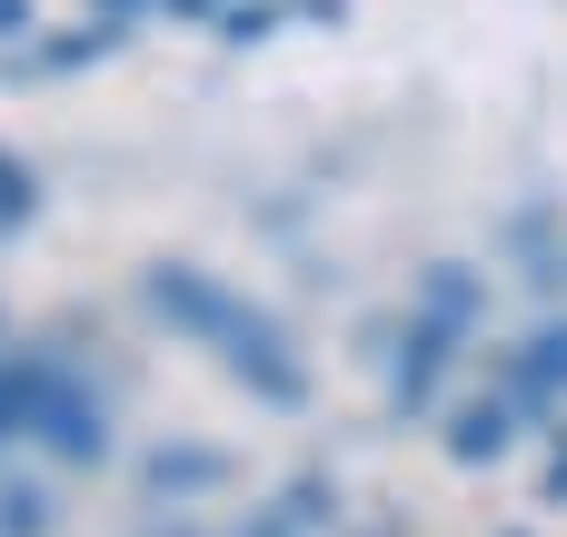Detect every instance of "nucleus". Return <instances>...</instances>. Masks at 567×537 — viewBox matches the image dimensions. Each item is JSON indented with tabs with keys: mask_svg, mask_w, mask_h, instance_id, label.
Wrapping results in <instances>:
<instances>
[{
	"mask_svg": "<svg viewBox=\"0 0 567 537\" xmlns=\"http://www.w3.org/2000/svg\"><path fill=\"white\" fill-rule=\"evenodd\" d=\"M0 50H30V0H0Z\"/></svg>",
	"mask_w": 567,
	"mask_h": 537,
	"instance_id": "nucleus-10",
	"label": "nucleus"
},
{
	"mask_svg": "<svg viewBox=\"0 0 567 537\" xmlns=\"http://www.w3.org/2000/svg\"><path fill=\"white\" fill-rule=\"evenodd\" d=\"M478 329H488V279H478L468 259H439V269L419 279V299H409V319H399V349H389V409H399V419H429L439 389H449V369L468 359Z\"/></svg>",
	"mask_w": 567,
	"mask_h": 537,
	"instance_id": "nucleus-3",
	"label": "nucleus"
},
{
	"mask_svg": "<svg viewBox=\"0 0 567 537\" xmlns=\"http://www.w3.org/2000/svg\"><path fill=\"white\" fill-rule=\"evenodd\" d=\"M508 537H518V528H508Z\"/></svg>",
	"mask_w": 567,
	"mask_h": 537,
	"instance_id": "nucleus-14",
	"label": "nucleus"
},
{
	"mask_svg": "<svg viewBox=\"0 0 567 537\" xmlns=\"http://www.w3.org/2000/svg\"><path fill=\"white\" fill-rule=\"evenodd\" d=\"M169 10H179V20H219L229 0H169Z\"/></svg>",
	"mask_w": 567,
	"mask_h": 537,
	"instance_id": "nucleus-12",
	"label": "nucleus"
},
{
	"mask_svg": "<svg viewBox=\"0 0 567 537\" xmlns=\"http://www.w3.org/2000/svg\"><path fill=\"white\" fill-rule=\"evenodd\" d=\"M329 528H339V488L329 478H289L269 508H249L229 537H329Z\"/></svg>",
	"mask_w": 567,
	"mask_h": 537,
	"instance_id": "nucleus-6",
	"label": "nucleus"
},
{
	"mask_svg": "<svg viewBox=\"0 0 567 537\" xmlns=\"http://www.w3.org/2000/svg\"><path fill=\"white\" fill-rule=\"evenodd\" d=\"M140 309H150L169 339L209 349L259 409H309V359H299V339H289L259 299H239L219 269H199V259H150V269H140Z\"/></svg>",
	"mask_w": 567,
	"mask_h": 537,
	"instance_id": "nucleus-1",
	"label": "nucleus"
},
{
	"mask_svg": "<svg viewBox=\"0 0 567 537\" xmlns=\"http://www.w3.org/2000/svg\"><path fill=\"white\" fill-rule=\"evenodd\" d=\"M518 428H528V409H518V399H508V389L488 379L478 399H458V409H449V428H439V448H449L458 468H498V458L518 448Z\"/></svg>",
	"mask_w": 567,
	"mask_h": 537,
	"instance_id": "nucleus-4",
	"label": "nucleus"
},
{
	"mask_svg": "<svg viewBox=\"0 0 567 537\" xmlns=\"http://www.w3.org/2000/svg\"><path fill=\"white\" fill-rule=\"evenodd\" d=\"M140 488L169 498V508H199V498L229 488V458H219V448H150V458H140Z\"/></svg>",
	"mask_w": 567,
	"mask_h": 537,
	"instance_id": "nucleus-7",
	"label": "nucleus"
},
{
	"mask_svg": "<svg viewBox=\"0 0 567 537\" xmlns=\"http://www.w3.org/2000/svg\"><path fill=\"white\" fill-rule=\"evenodd\" d=\"M498 389H508L528 419H567V319L528 329V339L498 359Z\"/></svg>",
	"mask_w": 567,
	"mask_h": 537,
	"instance_id": "nucleus-5",
	"label": "nucleus"
},
{
	"mask_svg": "<svg viewBox=\"0 0 567 537\" xmlns=\"http://www.w3.org/2000/svg\"><path fill=\"white\" fill-rule=\"evenodd\" d=\"M100 10H120V20H130V10H150V0H100Z\"/></svg>",
	"mask_w": 567,
	"mask_h": 537,
	"instance_id": "nucleus-13",
	"label": "nucleus"
},
{
	"mask_svg": "<svg viewBox=\"0 0 567 537\" xmlns=\"http://www.w3.org/2000/svg\"><path fill=\"white\" fill-rule=\"evenodd\" d=\"M50 448L60 468L110 458V399L60 359V349H0V448Z\"/></svg>",
	"mask_w": 567,
	"mask_h": 537,
	"instance_id": "nucleus-2",
	"label": "nucleus"
},
{
	"mask_svg": "<svg viewBox=\"0 0 567 537\" xmlns=\"http://www.w3.org/2000/svg\"><path fill=\"white\" fill-rule=\"evenodd\" d=\"M30 219H40V169L0 149V239H10V229H30Z\"/></svg>",
	"mask_w": 567,
	"mask_h": 537,
	"instance_id": "nucleus-8",
	"label": "nucleus"
},
{
	"mask_svg": "<svg viewBox=\"0 0 567 537\" xmlns=\"http://www.w3.org/2000/svg\"><path fill=\"white\" fill-rule=\"evenodd\" d=\"M50 518H60V508H50L30 478H10V488H0V537H50Z\"/></svg>",
	"mask_w": 567,
	"mask_h": 537,
	"instance_id": "nucleus-9",
	"label": "nucleus"
},
{
	"mask_svg": "<svg viewBox=\"0 0 567 537\" xmlns=\"http://www.w3.org/2000/svg\"><path fill=\"white\" fill-rule=\"evenodd\" d=\"M548 498L567 508V428H548Z\"/></svg>",
	"mask_w": 567,
	"mask_h": 537,
	"instance_id": "nucleus-11",
	"label": "nucleus"
}]
</instances>
